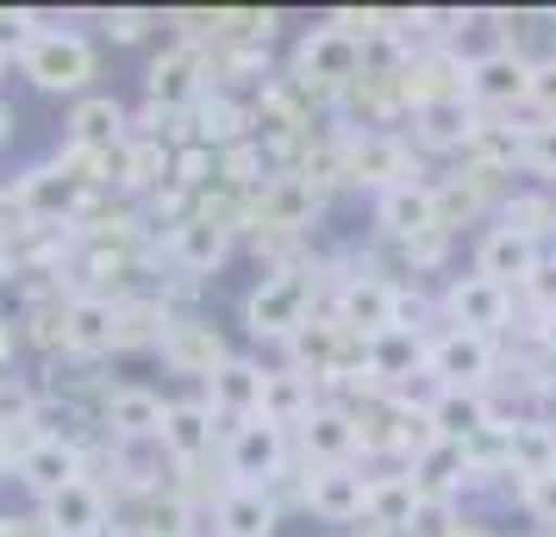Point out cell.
<instances>
[{"instance_id": "cell-1", "label": "cell", "mask_w": 556, "mask_h": 537, "mask_svg": "<svg viewBox=\"0 0 556 537\" xmlns=\"http://www.w3.org/2000/svg\"><path fill=\"white\" fill-rule=\"evenodd\" d=\"M306 307H313V276L306 269H269L244 294V325H251V337H301Z\"/></svg>"}, {"instance_id": "cell-2", "label": "cell", "mask_w": 556, "mask_h": 537, "mask_svg": "<svg viewBox=\"0 0 556 537\" xmlns=\"http://www.w3.org/2000/svg\"><path fill=\"white\" fill-rule=\"evenodd\" d=\"M26 76L31 88H45V94H81L88 88V76H94V44L81 38V31H38L26 44Z\"/></svg>"}, {"instance_id": "cell-3", "label": "cell", "mask_w": 556, "mask_h": 537, "mask_svg": "<svg viewBox=\"0 0 556 537\" xmlns=\"http://www.w3.org/2000/svg\"><path fill=\"white\" fill-rule=\"evenodd\" d=\"M288 462V432L269 425V419H238L226 437V469H231V487H263L269 475H281Z\"/></svg>"}, {"instance_id": "cell-4", "label": "cell", "mask_w": 556, "mask_h": 537, "mask_svg": "<svg viewBox=\"0 0 556 537\" xmlns=\"http://www.w3.org/2000/svg\"><path fill=\"white\" fill-rule=\"evenodd\" d=\"M401 325V287L381 282V276H351L344 294H338V332L344 337H381Z\"/></svg>"}, {"instance_id": "cell-5", "label": "cell", "mask_w": 556, "mask_h": 537, "mask_svg": "<svg viewBox=\"0 0 556 537\" xmlns=\"http://www.w3.org/2000/svg\"><path fill=\"white\" fill-rule=\"evenodd\" d=\"M444 312H451V332H476V337H494L513 319V287L488 282V276H456L444 287Z\"/></svg>"}, {"instance_id": "cell-6", "label": "cell", "mask_w": 556, "mask_h": 537, "mask_svg": "<svg viewBox=\"0 0 556 537\" xmlns=\"http://www.w3.org/2000/svg\"><path fill=\"white\" fill-rule=\"evenodd\" d=\"M56 332H63V350H76V357H106V350H119V301H106V294H76L70 307L56 312Z\"/></svg>"}, {"instance_id": "cell-7", "label": "cell", "mask_w": 556, "mask_h": 537, "mask_svg": "<svg viewBox=\"0 0 556 537\" xmlns=\"http://www.w3.org/2000/svg\"><path fill=\"white\" fill-rule=\"evenodd\" d=\"M38 525H45V537H101L106 532V494L88 475H76L70 487H56L51 500H38Z\"/></svg>"}, {"instance_id": "cell-8", "label": "cell", "mask_w": 556, "mask_h": 537, "mask_svg": "<svg viewBox=\"0 0 556 537\" xmlns=\"http://www.w3.org/2000/svg\"><path fill=\"white\" fill-rule=\"evenodd\" d=\"M426 369L438 375V387H469V394H476V387L494 375V337L444 332L438 344H426Z\"/></svg>"}, {"instance_id": "cell-9", "label": "cell", "mask_w": 556, "mask_h": 537, "mask_svg": "<svg viewBox=\"0 0 556 537\" xmlns=\"http://www.w3.org/2000/svg\"><path fill=\"white\" fill-rule=\"evenodd\" d=\"M144 94H151L156 113H181V106H201L206 94V63L194 44H176V51H163L151 63V76H144Z\"/></svg>"}, {"instance_id": "cell-10", "label": "cell", "mask_w": 556, "mask_h": 537, "mask_svg": "<svg viewBox=\"0 0 556 537\" xmlns=\"http://www.w3.org/2000/svg\"><path fill=\"white\" fill-rule=\"evenodd\" d=\"M363 69V38L351 26H313L301 38V76L326 81V88H344Z\"/></svg>"}, {"instance_id": "cell-11", "label": "cell", "mask_w": 556, "mask_h": 537, "mask_svg": "<svg viewBox=\"0 0 556 537\" xmlns=\"http://www.w3.org/2000/svg\"><path fill=\"white\" fill-rule=\"evenodd\" d=\"M169 256L188 276H213L231 256V226L219 213H181L176 226H169Z\"/></svg>"}, {"instance_id": "cell-12", "label": "cell", "mask_w": 556, "mask_h": 537, "mask_svg": "<svg viewBox=\"0 0 556 537\" xmlns=\"http://www.w3.org/2000/svg\"><path fill=\"white\" fill-rule=\"evenodd\" d=\"M363 494H369V475L356 469V462H338V469H313L301 487V500L313 519H326V525H351L363 519Z\"/></svg>"}, {"instance_id": "cell-13", "label": "cell", "mask_w": 556, "mask_h": 537, "mask_svg": "<svg viewBox=\"0 0 556 537\" xmlns=\"http://www.w3.org/2000/svg\"><path fill=\"white\" fill-rule=\"evenodd\" d=\"M156 350H163V362H169L176 375H194V382H206V375L226 362V344H219V332H213V325H201V319H163Z\"/></svg>"}, {"instance_id": "cell-14", "label": "cell", "mask_w": 556, "mask_h": 537, "mask_svg": "<svg viewBox=\"0 0 556 537\" xmlns=\"http://www.w3.org/2000/svg\"><path fill=\"white\" fill-rule=\"evenodd\" d=\"M126 138H131V119L113 94H81V101L70 106V144H76V151L113 156Z\"/></svg>"}, {"instance_id": "cell-15", "label": "cell", "mask_w": 556, "mask_h": 537, "mask_svg": "<svg viewBox=\"0 0 556 537\" xmlns=\"http://www.w3.org/2000/svg\"><path fill=\"white\" fill-rule=\"evenodd\" d=\"M13 469H20V482H26L38 500H51L56 487H70L81 475V450L70 444V437H45V432H38L26 450H20Z\"/></svg>"}, {"instance_id": "cell-16", "label": "cell", "mask_w": 556, "mask_h": 537, "mask_svg": "<svg viewBox=\"0 0 556 537\" xmlns=\"http://www.w3.org/2000/svg\"><path fill=\"white\" fill-rule=\"evenodd\" d=\"M376 226L388 231V238H431L438 231V188H426V181H401V188H388L376 201Z\"/></svg>"}, {"instance_id": "cell-17", "label": "cell", "mask_w": 556, "mask_h": 537, "mask_svg": "<svg viewBox=\"0 0 556 537\" xmlns=\"http://www.w3.org/2000/svg\"><path fill=\"white\" fill-rule=\"evenodd\" d=\"M538 263H544V256H538V238H526V231H513V226L481 231V244H476V276L513 287V282H526Z\"/></svg>"}, {"instance_id": "cell-18", "label": "cell", "mask_w": 556, "mask_h": 537, "mask_svg": "<svg viewBox=\"0 0 556 537\" xmlns=\"http://www.w3.org/2000/svg\"><path fill=\"white\" fill-rule=\"evenodd\" d=\"M206 407H213V419H219V412H226V419H256V407H263V362L226 357L206 375Z\"/></svg>"}, {"instance_id": "cell-19", "label": "cell", "mask_w": 556, "mask_h": 537, "mask_svg": "<svg viewBox=\"0 0 556 537\" xmlns=\"http://www.w3.org/2000/svg\"><path fill=\"white\" fill-rule=\"evenodd\" d=\"M301 444H306V457H313V469H338V462L356 457L363 425H356L344 407H313L301 419Z\"/></svg>"}, {"instance_id": "cell-20", "label": "cell", "mask_w": 556, "mask_h": 537, "mask_svg": "<svg viewBox=\"0 0 556 537\" xmlns=\"http://www.w3.org/2000/svg\"><path fill=\"white\" fill-rule=\"evenodd\" d=\"M526 56H513V51H488L476 56L469 69H463V94L481 106H513V101H526Z\"/></svg>"}, {"instance_id": "cell-21", "label": "cell", "mask_w": 556, "mask_h": 537, "mask_svg": "<svg viewBox=\"0 0 556 537\" xmlns=\"http://www.w3.org/2000/svg\"><path fill=\"white\" fill-rule=\"evenodd\" d=\"M406 163H413V156H406V144L394 138V131H363V138L351 144V156H344L351 181H369V188H381V194L401 188V181H413Z\"/></svg>"}, {"instance_id": "cell-22", "label": "cell", "mask_w": 556, "mask_h": 537, "mask_svg": "<svg viewBox=\"0 0 556 537\" xmlns=\"http://www.w3.org/2000/svg\"><path fill=\"white\" fill-rule=\"evenodd\" d=\"M426 425H431V437L438 444H469L476 432H488L494 425V412H488V400L481 394H469V387H438V400L426 407Z\"/></svg>"}, {"instance_id": "cell-23", "label": "cell", "mask_w": 556, "mask_h": 537, "mask_svg": "<svg viewBox=\"0 0 556 537\" xmlns=\"http://www.w3.org/2000/svg\"><path fill=\"white\" fill-rule=\"evenodd\" d=\"M163 394L144 382H126V387H113L106 394V432L119 437V444H138V437H156L163 432Z\"/></svg>"}, {"instance_id": "cell-24", "label": "cell", "mask_w": 556, "mask_h": 537, "mask_svg": "<svg viewBox=\"0 0 556 537\" xmlns=\"http://www.w3.org/2000/svg\"><path fill=\"white\" fill-rule=\"evenodd\" d=\"M426 512V494L413 487V475H369V494H363V519L381 525V532H413Z\"/></svg>"}, {"instance_id": "cell-25", "label": "cell", "mask_w": 556, "mask_h": 537, "mask_svg": "<svg viewBox=\"0 0 556 537\" xmlns=\"http://www.w3.org/2000/svg\"><path fill=\"white\" fill-rule=\"evenodd\" d=\"M156 444L176 462H201L206 450H213V407H206V400H169Z\"/></svg>"}, {"instance_id": "cell-26", "label": "cell", "mask_w": 556, "mask_h": 537, "mask_svg": "<svg viewBox=\"0 0 556 537\" xmlns=\"http://www.w3.org/2000/svg\"><path fill=\"white\" fill-rule=\"evenodd\" d=\"M213 525H219V537H276L281 512L263 487H226L213 507Z\"/></svg>"}, {"instance_id": "cell-27", "label": "cell", "mask_w": 556, "mask_h": 537, "mask_svg": "<svg viewBox=\"0 0 556 537\" xmlns=\"http://www.w3.org/2000/svg\"><path fill=\"white\" fill-rule=\"evenodd\" d=\"M20 206H26L31 219L56 226V219H70L81 206V176H70V169H31L20 181Z\"/></svg>"}, {"instance_id": "cell-28", "label": "cell", "mask_w": 556, "mask_h": 537, "mask_svg": "<svg viewBox=\"0 0 556 537\" xmlns=\"http://www.w3.org/2000/svg\"><path fill=\"white\" fill-rule=\"evenodd\" d=\"M319 407L313 400V382H306V369H263V407H256V419H269V425H301L306 412Z\"/></svg>"}, {"instance_id": "cell-29", "label": "cell", "mask_w": 556, "mask_h": 537, "mask_svg": "<svg viewBox=\"0 0 556 537\" xmlns=\"http://www.w3.org/2000/svg\"><path fill=\"white\" fill-rule=\"evenodd\" d=\"M313 206H319V194H313V181L306 176H269L263 181V194H256V219H263V226L294 231V226L313 219Z\"/></svg>"}, {"instance_id": "cell-30", "label": "cell", "mask_w": 556, "mask_h": 537, "mask_svg": "<svg viewBox=\"0 0 556 537\" xmlns=\"http://www.w3.org/2000/svg\"><path fill=\"white\" fill-rule=\"evenodd\" d=\"M406 475H413V487L426 494V507H431L438 494H456V487L469 482L476 469H469V457H463L456 444H438V437H426V450H419V462H413Z\"/></svg>"}, {"instance_id": "cell-31", "label": "cell", "mask_w": 556, "mask_h": 537, "mask_svg": "<svg viewBox=\"0 0 556 537\" xmlns=\"http://www.w3.org/2000/svg\"><path fill=\"white\" fill-rule=\"evenodd\" d=\"M469 131H476V113L463 106V94H431V101L419 106V138L438 144V151L469 144Z\"/></svg>"}, {"instance_id": "cell-32", "label": "cell", "mask_w": 556, "mask_h": 537, "mask_svg": "<svg viewBox=\"0 0 556 537\" xmlns=\"http://www.w3.org/2000/svg\"><path fill=\"white\" fill-rule=\"evenodd\" d=\"M506 469L513 475H551L556 469V425H506Z\"/></svg>"}, {"instance_id": "cell-33", "label": "cell", "mask_w": 556, "mask_h": 537, "mask_svg": "<svg viewBox=\"0 0 556 537\" xmlns=\"http://www.w3.org/2000/svg\"><path fill=\"white\" fill-rule=\"evenodd\" d=\"M363 362H369V375H381V382H401L413 362H426V350H419L413 325H394V332H381L363 344Z\"/></svg>"}, {"instance_id": "cell-34", "label": "cell", "mask_w": 556, "mask_h": 537, "mask_svg": "<svg viewBox=\"0 0 556 537\" xmlns=\"http://www.w3.org/2000/svg\"><path fill=\"white\" fill-rule=\"evenodd\" d=\"M519 163L538 181H556V119H538V126L519 131Z\"/></svg>"}, {"instance_id": "cell-35", "label": "cell", "mask_w": 556, "mask_h": 537, "mask_svg": "<svg viewBox=\"0 0 556 537\" xmlns=\"http://www.w3.org/2000/svg\"><path fill=\"white\" fill-rule=\"evenodd\" d=\"M38 419V387L26 375H0V425H31Z\"/></svg>"}, {"instance_id": "cell-36", "label": "cell", "mask_w": 556, "mask_h": 537, "mask_svg": "<svg viewBox=\"0 0 556 537\" xmlns=\"http://www.w3.org/2000/svg\"><path fill=\"white\" fill-rule=\"evenodd\" d=\"M144 537H194V507L188 500H156Z\"/></svg>"}, {"instance_id": "cell-37", "label": "cell", "mask_w": 556, "mask_h": 537, "mask_svg": "<svg viewBox=\"0 0 556 537\" xmlns=\"http://www.w3.org/2000/svg\"><path fill=\"white\" fill-rule=\"evenodd\" d=\"M526 101L544 113V119H556V56H538L526 69Z\"/></svg>"}, {"instance_id": "cell-38", "label": "cell", "mask_w": 556, "mask_h": 537, "mask_svg": "<svg viewBox=\"0 0 556 537\" xmlns=\"http://www.w3.org/2000/svg\"><path fill=\"white\" fill-rule=\"evenodd\" d=\"M519 287H526L531 301H538V312H544V319L556 312V263H538V269H531Z\"/></svg>"}, {"instance_id": "cell-39", "label": "cell", "mask_w": 556, "mask_h": 537, "mask_svg": "<svg viewBox=\"0 0 556 537\" xmlns=\"http://www.w3.org/2000/svg\"><path fill=\"white\" fill-rule=\"evenodd\" d=\"M526 507L538 512V519H551V525H556V469H551V475H531V482H526Z\"/></svg>"}, {"instance_id": "cell-40", "label": "cell", "mask_w": 556, "mask_h": 537, "mask_svg": "<svg viewBox=\"0 0 556 537\" xmlns=\"http://www.w3.org/2000/svg\"><path fill=\"white\" fill-rule=\"evenodd\" d=\"M106 38H119V44L144 38V13H113V20H106Z\"/></svg>"}, {"instance_id": "cell-41", "label": "cell", "mask_w": 556, "mask_h": 537, "mask_svg": "<svg viewBox=\"0 0 556 537\" xmlns=\"http://www.w3.org/2000/svg\"><path fill=\"white\" fill-rule=\"evenodd\" d=\"M13 350H20V332H13V319H0V369L13 362Z\"/></svg>"}, {"instance_id": "cell-42", "label": "cell", "mask_w": 556, "mask_h": 537, "mask_svg": "<svg viewBox=\"0 0 556 537\" xmlns=\"http://www.w3.org/2000/svg\"><path fill=\"white\" fill-rule=\"evenodd\" d=\"M7 138H13V106L0 101V144H7Z\"/></svg>"}, {"instance_id": "cell-43", "label": "cell", "mask_w": 556, "mask_h": 537, "mask_svg": "<svg viewBox=\"0 0 556 537\" xmlns=\"http://www.w3.org/2000/svg\"><path fill=\"white\" fill-rule=\"evenodd\" d=\"M13 475V450H7V437H0V482Z\"/></svg>"}, {"instance_id": "cell-44", "label": "cell", "mask_w": 556, "mask_h": 537, "mask_svg": "<svg viewBox=\"0 0 556 537\" xmlns=\"http://www.w3.org/2000/svg\"><path fill=\"white\" fill-rule=\"evenodd\" d=\"M544 350H551V357H556V312H551V319H544Z\"/></svg>"}, {"instance_id": "cell-45", "label": "cell", "mask_w": 556, "mask_h": 537, "mask_svg": "<svg viewBox=\"0 0 556 537\" xmlns=\"http://www.w3.org/2000/svg\"><path fill=\"white\" fill-rule=\"evenodd\" d=\"M7 269H13V244H7V238H0V276H7Z\"/></svg>"}]
</instances>
